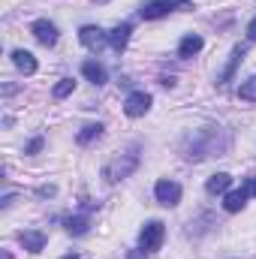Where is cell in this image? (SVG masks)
Returning <instances> with one entry per match:
<instances>
[{
    "label": "cell",
    "instance_id": "1",
    "mask_svg": "<svg viewBox=\"0 0 256 259\" xmlns=\"http://www.w3.org/2000/svg\"><path fill=\"white\" fill-rule=\"evenodd\" d=\"M229 148V139L220 127H202L199 133H193L190 145H187V160H205V157H220Z\"/></svg>",
    "mask_w": 256,
    "mask_h": 259
},
{
    "label": "cell",
    "instance_id": "2",
    "mask_svg": "<svg viewBox=\"0 0 256 259\" xmlns=\"http://www.w3.org/2000/svg\"><path fill=\"white\" fill-rule=\"evenodd\" d=\"M139 166V154L136 151H130V154H121V157H115L112 163H106L103 166V178L109 181V184H118V181H124L133 175V169Z\"/></svg>",
    "mask_w": 256,
    "mask_h": 259
},
{
    "label": "cell",
    "instance_id": "3",
    "mask_svg": "<svg viewBox=\"0 0 256 259\" xmlns=\"http://www.w3.org/2000/svg\"><path fill=\"white\" fill-rule=\"evenodd\" d=\"M175 9H193V3L190 0H148V3H142L139 12H142V18L154 21V18H163Z\"/></svg>",
    "mask_w": 256,
    "mask_h": 259
},
{
    "label": "cell",
    "instance_id": "4",
    "mask_svg": "<svg viewBox=\"0 0 256 259\" xmlns=\"http://www.w3.org/2000/svg\"><path fill=\"white\" fill-rule=\"evenodd\" d=\"M163 238H166V226H163L160 220H148V223L142 226V232H139V247H142V253L160 250Z\"/></svg>",
    "mask_w": 256,
    "mask_h": 259
},
{
    "label": "cell",
    "instance_id": "5",
    "mask_svg": "<svg viewBox=\"0 0 256 259\" xmlns=\"http://www.w3.org/2000/svg\"><path fill=\"white\" fill-rule=\"evenodd\" d=\"M151 103H154L151 94H145V91H133L127 100H124V115H127V118H142V115L151 109Z\"/></svg>",
    "mask_w": 256,
    "mask_h": 259
},
{
    "label": "cell",
    "instance_id": "6",
    "mask_svg": "<svg viewBox=\"0 0 256 259\" xmlns=\"http://www.w3.org/2000/svg\"><path fill=\"white\" fill-rule=\"evenodd\" d=\"M154 196H157V202H160V205L172 208V205H178V202H181V184H175V181L163 178V181H157V184H154Z\"/></svg>",
    "mask_w": 256,
    "mask_h": 259
},
{
    "label": "cell",
    "instance_id": "7",
    "mask_svg": "<svg viewBox=\"0 0 256 259\" xmlns=\"http://www.w3.org/2000/svg\"><path fill=\"white\" fill-rule=\"evenodd\" d=\"M78 39H81V46H88V49L100 52V49L109 42V33H106L103 27H97V24H84V27L78 30Z\"/></svg>",
    "mask_w": 256,
    "mask_h": 259
},
{
    "label": "cell",
    "instance_id": "8",
    "mask_svg": "<svg viewBox=\"0 0 256 259\" xmlns=\"http://www.w3.org/2000/svg\"><path fill=\"white\" fill-rule=\"evenodd\" d=\"M30 33H33L42 46H55V42H58V27H55L52 21H46V18L33 21V24H30Z\"/></svg>",
    "mask_w": 256,
    "mask_h": 259
},
{
    "label": "cell",
    "instance_id": "9",
    "mask_svg": "<svg viewBox=\"0 0 256 259\" xmlns=\"http://www.w3.org/2000/svg\"><path fill=\"white\" fill-rule=\"evenodd\" d=\"M81 75H84L91 84H97V88L109 81V72H106V66L100 64V61H84V64H81Z\"/></svg>",
    "mask_w": 256,
    "mask_h": 259
},
{
    "label": "cell",
    "instance_id": "10",
    "mask_svg": "<svg viewBox=\"0 0 256 259\" xmlns=\"http://www.w3.org/2000/svg\"><path fill=\"white\" fill-rule=\"evenodd\" d=\"M244 52H247L244 46H235V49H232V55H229V64L223 66V72L217 75V81H220V84H226V81H232V75H235V69H238V64H241V58H244Z\"/></svg>",
    "mask_w": 256,
    "mask_h": 259
},
{
    "label": "cell",
    "instance_id": "11",
    "mask_svg": "<svg viewBox=\"0 0 256 259\" xmlns=\"http://www.w3.org/2000/svg\"><path fill=\"white\" fill-rule=\"evenodd\" d=\"M18 238H21V244H24L27 253H42V247H46V235H42L39 229H27V232H21Z\"/></svg>",
    "mask_w": 256,
    "mask_h": 259
},
{
    "label": "cell",
    "instance_id": "12",
    "mask_svg": "<svg viewBox=\"0 0 256 259\" xmlns=\"http://www.w3.org/2000/svg\"><path fill=\"white\" fill-rule=\"evenodd\" d=\"M130 33H133V24H127V21H124V24H118V27L109 33V46H112L115 52H124V49H127V42H130Z\"/></svg>",
    "mask_w": 256,
    "mask_h": 259
},
{
    "label": "cell",
    "instance_id": "13",
    "mask_svg": "<svg viewBox=\"0 0 256 259\" xmlns=\"http://www.w3.org/2000/svg\"><path fill=\"white\" fill-rule=\"evenodd\" d=\"M12 64L18 66L24 75H33V72H36V58H33L27 49H15V52H12Z\"/></svg>",
    "mask_w": 256,
    "mask_h": 259
},
{
    "label": "cell",
    "instance_id": "14",
    "mask_svg": "<svg viewBox=\"0 0 256 259\" xmlns=\"http://www.w3.org/2000/svg\"><path fill=\"white\" fill-rule=\"evenodd\" d=\"M229 187H232V175H226V172H217V175H211V178H208V184H205V190H208L211 196L229 193Z\"/></svg>",
    "mask_w": 256,
    "mask_h": 259
},
{
    "label": "cell",
    "instance_id": "15",
    "mask_svg": "<svg viewBox=\"0 0 256 259\" xmlns=\"http://www.w3.org/2000/svg\"><path fill=\"white\" fill-rule=\"evenodd\" d=\"M202 36H196V33H187L181 42H178V58H193V55H199L202 52Z\"/></svg>",
    "mask_w": 256,
    "mask_h": 259
},
{
    "label": "cell",
    "instance_id": "16",
    "mask_svg": "<svg viewBox=\"0 0 256 259\" xmlns=\"http://www.w3.org/2000/svg\"><path fill=\"white\" fill-rule=\"evenodd\" d=\"M244 202H247V190H244V187H241V190H232V193L223 196V208H226L229 214L241 211V208H244Z\"/></svg>",
    "mask_w": 256,
    "mask_h": 259
},
{
    "label": "cell",
    "instance_id": "17",
    "mask_svg": "<svg viewBox=\"0 0 256 259\" xmlns=\"http://www.w3.org/2000/svg\"><path fill=\"white\" fill-rule=\"evenodd\" d=\"M88 226H91V220H88L84 214H75V217H66L64 220V229L69 232V235H84Z\"/></svg>",
    "mask_w": 256,
    "mask_h": 259
},
{
    "label": "cell",
    "instance_id": "18",
    "mask_svg": "<svg viewBox=\"0 0 256 259\" xmlns=\"http://www.w3.org/2000/svg\"><path fill=\"white\" fill-rule=\"evenodd\" d=\"M238 97H241V100H247V103H256V75H250L247 81H241Z\"/></svg>",
    "mask_w": 256,
    "mask_h": 259
},
{
    "label": "cell",
    "instance_id": "19",
    "mask_svg": "<svg viewBox=\"0 0 256 259\" xmlns=\"http://www.w3.org/2000/svg\"><path fill=\"white\" fill-rule=\"evenodd\" d=\"M100 133H103V124H88V127H81V133H78V145H88L91 139H100Z\"/></svg>",
    "mask_w": 256,
    "mask_h": 259
},
{
    "label": "cell",
    "instance_id": "20",
    "mask_svg": "<svg viewBox=\"0 0 256 259\" xmlns=\"http://www.w3.org/2000/svg\"><path fill=\"white\" fill-rule=\"evenodd\" d=\"M72 91H75V81H72V78H61V81L55 84V97H58V100H64V97H69Z\"/></svg>",
    "mask_w": 256,
    "mask_h": 259
},
{
    "label": "cell",
    "instance_id": "21",
    "mask_svg": "<svg viewBox=\"0 0 256 259\" xmlns=\"http://www.w3.org/2000/svg\"><path fill=\"white\" fill-rule=\"evenodd\" d=\"M244 190H247V196H256V178H247L244 181Z\"/></svg>",
    "mask_w": 256,
    "mask_h": 259
},
{
    "label": "cell",
    "instance_id": "22",
    "mask_svg": "<svg viewBox=\"0 0 256 259\" xmlns=\"http://www.w3.org/2000/svg\"><path fill=\"white\" fill-rule=\"evenodd\" d=\"M39 148H42V139H33V142H30V145H27V154H36V151H39Z\"/></svg>",
    "mask_w": 256,
    "mask_h": 259
},
{
    "label": "cell",
    "instance_id": "23",
    "mask_svg": "<svg viewBox=\"0 0 256 259\" xmlns=\"http://www.w3.org/2000/svg\"><path fill=\"white\" fill-rule=\"evenodd\" d=\"M58 190H55V184H46V187H39V196H55Z\"/></svg>",
    "mask_w": 256,
    "mask_h": 259
},
{
    "label": "cell",
    "instance_id": "24",
    "mask_svg": "<svg viewBox=\"0 0 256 259\" xmlns=\"http://www.w3.org/2000/svg\"><path fill=\"white\" fill-rule=\"evenodd\" d=\"M247 36H250V39L256 42V18L250 21V24H247Z\"/></svg>",
    "mask_w": 256,
    "mask_h": 259
},
{
    "label": "cell",
    "instance_id": "25",
    "mask_svg": "<svg viewBox=\"0 0 256 259\" xmlns=\"http://www.w3.org/2000/svg\"><path fill=\"white\" fill-rule=\"evenodd\" d=\"M12 202H15V196L9 193V196H3V202H0V205H3V208H9V205H12Z\"/></svg>",
    "mask_w": 256,
    "mask_h": 259
},
{
    "label": "cell",
    "instance_id": "26",
    "mask_svg": "<svg viewBox=\"0 0 256 259\" xmlns=\"http://www.w3.org/2000/svg\"><path fill=\"white\" fill-rule=\"evenodd\" d=\"M64 259H78V256H75V253H66V256Z\"/></svg>",
    "mask_w": 256,
    "mask_h": 259
}]
</instances>
